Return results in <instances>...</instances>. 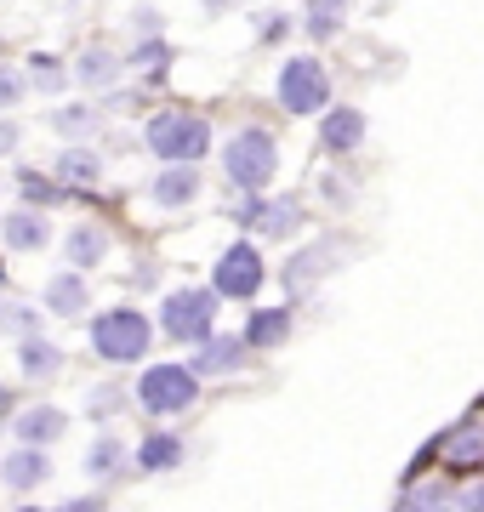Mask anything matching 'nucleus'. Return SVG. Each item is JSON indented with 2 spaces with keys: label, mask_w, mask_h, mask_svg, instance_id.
I'll list each match as a JSON object with an SVG mask.
<instances>
[{
  "label": "nucleus",
  "mask_w": 484,
  "mask_h": 512,
  "mask_svg": "<svg viewBox=\"0 0 484 512\" xmlns=\"http://www.w3.org/2000/svg\"><path fill=\"white\" fill-rule=\"evenodd\" d=\"M143 143L160 154V160H194L200 165L205 154H211V120L194 109H160L143 126Z\"/></svg>",
  "instance_id": "nucleus-1"
},
{
  "label": "nucleus",
  "mask_w": 484,
  "mask_h": 512,
  "mask_svg": "<svg viewBox=\"0 0 484 512\" xmlns=\"http://www.w3.org/2000/svg\"><path fill=\"white\" fill-rule=\"evenodd\" d=\"M223 171H228V183L245 188V194H262V188L274 183V171H280V148H274V137L257 126H245L228 137L223 148Z\"/></svg>",
  "instance_id": "nucleus-2"
},
{
  "label": "nucleus",
  "mask_w": 484,
  "mask_h": 512,
  "mask_svg": "<svg viewBox=\"0 0 484 512\" xmlns=\"http://www.w3.org/2000/svg\"><path fill=\"white\" fill-rule=\"evenodd\" d=\"M149 342H154V325L137 308H109L92 319V348L109 365H137L149 353Z\"/></svg>",
  "instance_id": "nucleus-3"
},
{
  "label": "nucleus",
  "mask_w": 484,
  "mask_h": 512,
  "mask_svg": "<svg viewBox=\"0 0 484 512\" xmlns=\"http://www.w3.org/2000/svg\"><path fill=\"white\" fill-rule=\"evenodd\" d=\"M217 308H223V291H217V285H211V291H200V285L171 291L166 302H160V330L177 336V342H205L211 325H217Z\"/></svg>",
  "instance_id": "nucleus-4"
},
{
  "label": "nucleus",
  "mask_w": 484,
  "mask_h": 512,
  "mask_svg": "<svg viewBox=\"0 0 484 512\" xmlns=\"http://www.w3.org/2000/svg\"><path fill=\"white\" fill-rule=\"evenodd\" d=\"M194 399H200V370L194 365H149L137 382V404L149 416H183Z\"/></svg>",
  "instance_id": "nucleus-5"
},
{
  "label": "nucleus",
  "mask_w": 484,
  "mask_h": 512,
  "mask_svg": "<svg viewBox=\"0 0 484 512\" xmlns=\"http://www.w3.org/2000/svg\"><path fill=\"white\" fill-rule=\"evenodd\" d=\"M285 114H319L331 103V74L319 69L314 57H291L280 69V86H274Z\"/></svg>",
  "instance_id": "nucleus-6"
},
{
  "label": "nucleus",
  "mask_w": 484,
  "mask_h": 512,
  "mask_svg": "<svg viewBox=\"0 0 484 512\" xmlns=\"http://www.w3.org/2000/svg\"><path fill=\"white\" fill-rule=\"evenodd\" d=\"M262 279H268V268H262V256H257L251 239L228 245V251L217 256V268H211V285L223 296H234V302H251V296L262 291Z\"/></svg>",
  "instance_id": "nucleus-7"
},
{
  "label": "nucleus",
  "mask_w": 484,
  "mask_h": 512,
  "mask_svg": "<svg viewBox=\"0 0 484 512\" xmlns=\"http://www.w3.org/2000/svg\"><path fill=\"white\" fill-rule=\"evenodd\" d=\"M234 222L251 228V234H262V239H285L302 222V205L297 200H262V194H251V200L234 211Z\"/></svg>",
  "instance_id": "nucleus-8"
},
{
  "label": "nucleus",
  "mask_w": 484,
  "mask_h": 512,
  "mask_svg": "<svg viewBox=\"0 0 484 512\" xmlns=\"http://www.w3.org/2000/svg\"><path fill=\"white\" fill-rule=\"evenodd\" d=\"M0 478H6V490H18V495L40 490V484L52 478V456H46V444H18L12 456L0 461Z\"/></svg>",
  "instance_id": "nucleus-9"
},
{
  "label": "nucleus",
  "mask_w": 484,
  "mask_h": 512,
  "mask_svg": "<svg viewBox=\"0 0 484 512\" xmlns=\"http://www.w3.org/2000/svg\"><path fill=\"white\" fill-rule=\"evenodd\" d=\"M245 359H251L245 336H205L200 353H194V370L200 376H234V370H245Z\"/></svg>",
  "instance_id": "nucleus-10"
},
{
  "label": "nucleus",
  "mask_w": 484,
  "mask_h": 512,
  "mask_svg": "<svg viewBox=\"0 0 484 512\" xmlns=\"http://www.w3.org/2000/svg\"><path fill=\"white\" fill-rule=\"evenodd\" d=\"M12 433H18L23 444H52V439L69 433V416H63L57 404H29V410L12 416Z\"/></svg>",
  "instance_id": "nucleus-11"
},
{
  "label": "nucleus",
  "mask_w": 484,
  "mask_h": 512,
  "mask_svg": "<svg viewBox=\"0 0 484 512\" xmlns=\"http://www.w3.org/2000/svg\"><path fill=\"white\" fill-rule=\"evenodd\" d=\"M194 194H200V171H194V160H166V171L154 177V200L166 205V211H183Z\"/></svg>",
  "instance_id": "nucleus-12"
},
{
  "label": "nucleus",
  "mask_w": 484,
  "mask_h": 512,
  "mask_svg": "<svg viewBox=\"0 0 484 512\" xmlns=\"http://www.w3.org/2000/svg\"><path fill=\"white\" fill-rule=\"evenodd\" d=\"M319 143L331 148V154H354L365 143V114L359 109H325L319 120Z\"/></svg>",
  "instance_id": "nucleus-13"
},
{
  "label": "nucleus",
  "mask_w": 484,
  "mask_h": 512,
  "mask_svg": "<svg viewBox=\"0 0 484 512\" xmlns=\"http://www.w3.org/2000/svg\"><path fill=\"white\" fill-rule=\"evenodd\" d=\"M0 234H6L12 251H40V245L52 239V228H46V205H35V211H12V217L0 222Z\"/></svg>",
  "instance_id": "nucleus-14"
},
{
  "label": "nucleus",
  "mask_w": 484,
  "mask_h": 512,
  "mask_svg": "<svg viewBox=\"0 0 484 512\" xmlns=\"http://www.w3.org/2000/svg\"><path fill=\"white\" fill-rule=\"evenodd\" d=\"M18 365H23V376H29V382H52L57 370H63V348H52L46 336H35V330H29V336L18 342Z\"/></svg>",
  "instance_id": "nucleus-15"
},
{
  "label": "nucleus",
  "mask_w": 484,
  "mask_h": 512,
  "mask_svg": "<svg viewBox=\"0 0 484 512\" xmlns=\"http://www.w3.org/2000/svg\"><path fill=\"white\" fill-rule=\"evenodd\" d=\"M86 302H92V291H86L80 268H69V274H52V279H46V308H52V313L75 319V313H86Z\"/></svg>",
  "instance_id": "nucleus-16"
},
{
  "label": "nucleus",
  "mask_w": 484,
  "mask_h": 512,
  "mask_svg": "<svg viewBox=\"0 0 484 512\" xmlns=\"http://www.w3.org/2000/svg\"><path fill=\"white\" fill-rule=\"evenodd\" d=\"M63 251H69V268H97L103 256H109V234L103 228H92V222H80V228H69V239H63Z\"/></svg>",
  "instance_id": "nucleus-17"
},
{
  "label": "nucleus",
  "mask_w": 484,
  "mask_h": 512,
  "mask_svg": "<svg viewBox=\"0 0 484 512\" xmlns=\"http://www.w3.org/2000/svg\"><path fill=\"white\" fill-rule=\"evenodd\" d=\"M285 336H291V308H257L245 325L251 348H285Z\"/></svg>",
  "instance_id": "nucleus-18"
},
{
  "label": "nucleus",
  "mask_w": 484,
  "mask_h": 512,
  "mask_svg": "<svg viewBox=\"0 0 484 512\" xmlns=\"http://www.w3.org/2000/svg\"><path fill=\"white\" fill-rule=\"evenodd\" d=\"M131 467V456H126V444L120 439H92V450H86V473L92 478H103V484H120V473Z\"/></svg>",
  "instance_id": "nucleus-19"
},
{
  "label": "nucleus",
  "mask_w": 484,
  "mask_h": 512,
  "mask_svg": "<svg viewBox=\"0 0 484 512\" xmlns=\"http://www.w3.org/2000/svg\"><path fill=\"white\" fill-rule=\"evenodd\" d=\"M137 467H143V473H171V467H183V439H177V433H149V439L137 444Z\"/></svg>",
  "instance_id": "nucleus-20"
},
{
  "label": "nucleus",
  "mask_w": 484,
  "mask_h": 512,
  "mask_svg": "<svg viewBox=\"0 0 484 512\" xmlns=\"http://www.w3.org/2000/svg\"><path fill=\"white\" fill-rule=\"evenodd\" d=\"M103 177V160H97L92 148H63L57 154V183L63 188H92Z\"/></svg>",
  "instance_id": "nucleus-21"
},
{
  "label": "nucleus",
  "mask_w": 484,
  "mask_h": 512,
  "mask_svg": "<svg viewBox=\"0 0 484 512\" xmlns=\"http://www.w3.org/2000/svg\"><path fill=\"white\" fill-rule=\"evenodd\" d=\"M75 80H86V86H114V80H120V57L103 52V46L80 52L75 57Z\"/></svg>",
  "instance_id": "nucleus-22"
},
{
  "label": "nucleus",
  "mask_w": 484,
  "mask_h": 512,
  "mask_svg": "<svg viewBox=\"0 0 484 512\" xmlns=\"http://www.w3.org/2000/svg\"><path fill=\"white\" fill-rule=\"evenodd\" d=\"M325 262H331V245H314V251H302L297 262L285 268V285H291V291H308V279H314Z\"/></svg>",
  "instance_id": "nucleus-23"
},
{
  "label": "nucleus",
  "mask_w": 484,
  "mask_h": 512,
  "mask_svg": "<svg viewBox=\"0 0 484 512\" xmlns=\"http://www.w3.org/2000/svg\"><path fill=\"white\" fill-rule=\"evenodd\" d=\"M445 456H450V467H473V461L484 456V433L479 427H462V433L445 444Z\"/></svg>",
  "instance_id": "nucleus-24"
},
{
  "label": "nucleus",
  "mask_w": 484,
  "mask_h": 512,
  "mask_svg": "<svg viewBox=\"0 0 484 512\" xmlns=\"http://www.w3.org/2000/svg\"><path fill=\"white\" fill-rule=\"evenodd\" d=\"M18 188H23V200H35V205H52L57 194H63V183L40 177V171H29V165H18Z\"/></svg>",
  "instance_id": "nucleus-25"
},
{
  "label": "nucleus",
  "mask_w": 484,
  "mask_h": 512,
  "mask_svg": "<svg viewBox=\"0 0 484 512\" xmlns=\"http://www.w3.org/2000/svg\"><path fill=\"white\" fill-rule=\"evenodd\" d=\"M92 126H97V114L86 109V103H75V109H57V114H52V131H57V137H86Z\"/></svg>",
  "instance_id": "nucleus-26"
},
{
  "label": "nucleus",
  "mask_w": 484,
  "mask_h": 512,
  "mask_svg": "<svg viewBox=\"0 0 484 512\" xmlns=\"http://www.w3.org/2000/svg\"><path fill=\"white\" fill-rule=\"evenodd\" d=\"M29 69H35V86H46V92H57V86L69 80V74H63V63H57L52 52H35V57H29Z\"/></svg>",
  "instance_id": "nucleus-27"
},
{
  "label": "nucleus",
  "mask_w": 484,
  "mask_h": 512,
  "mask_svg": "<svg viewBox=\"0 0 484 512\" xmlns=\"http://www.w3.org/2000/svg\"><path fill=\"white\" fill-rule=\"evenodd\" d=\"M23 92H29V74L12 69V63H0V109H12V103H23Z\"/></svg>",
  "instance_id": "nucleus-28"
},
{
  "label": "nucleus",
  "mask_w": 484,
  "mask_h": 512,
  "mask_svg": "<svg viewBox=\"0 0 484 512\" xmlns=\"http://www.w3.org/2000/svg\"><path fill=\"white\" fill-rule=\"evenodd\" d=\"M308 35H314V40H331L336 35V0H331V6H325V0L308 6Z\"/></svg>",
  "instance_id": "nucleus-29"
},
{
  "label": "nucleus",
  "mask_w": 484,
  "mask_h": 512,
  "mask_svg": "<svg viewBox=\"0 0 484 512\" xmlns=\"http://www.w3.org/2000/svg\"><path fill=\"white\" fill-rule=\"evenodd\" d=\"M131 63H149V69H160V63H171V46H166L160 35H149L137 52H131Z\"/></svg>",
  "instance_id": "nucleus-30"
},
{
  "label": "nucleus",
  "mask_w": 484,
  "mask_h": 512,
  "mask_svg": "<svg viewBox=\"0 0 484 512\" xmlns=\"http://www.w3.org/2000/svg\"><path fill=\"white\" fill-rule=\"evenodd\" d=\"M120 404H126V387H92V404H86V410H92V416H109Z\"/></svg>",
  "instance_id": "nucleus-31"
},
{
  "label": "nucleus",
  "mask_w": 484,
  "mask_h": 512,
  "mask_svg": "<svg viewBox=\"0 0 484 512\" xmlns=\"http://www.w3.org/2000/svg\"><path fill=\"white\" fill-rule=\"evenodd\" d=\"M291 35V18H285V12H268V18L257 23V40L262 46H274V40H285Z\"/></svg>",
  "instance_id": "nucleus-32"
},
{
  "label": "nucleus",
  "mask_w": 484,
  "mask_h": 512,
  "mask_svg": "<svg viewBox=\"0 0 484 512\" xmlns=\"http://www.w3.org/2000/svg\"><path fill=\"white\" fill-rule=\"evenodd\" d=\"M18 148V120H0V154H12Z\"/></svg>",
  "instance_id": "nucleus-33"
},
{
  "label": "nucleus",
  "mask_w": 484,
  "mask_h": 512,
  "mask_svg": "<svg viewBox=\"0 0 484 512\" xmlns=\"http://www.w3.org/2000/svg\"><path fill=\"white\" fill-rule=\"evenodd\" d=\"M12 325H18V330H35L40 313H35V308H18V313H12Z\"/></svg>",
  "instance_id": "nucleus-34"
},
{
  "label": "nucleus",
  "mask_w": 484,
  "mask_h": 512,
  "mask_svg": "<svg viewBox=\"0 0 484 512\" xmlns=\"http://www.w3.org/2000/svg\"><path fill=\"white\" fill-rule=\"evenodd\" d=\"M462 501H467V507H479V512H484V484H479V490H467Z\"/></svg>",
  "instance_id": "nucleus-35"
}]
</instances>
